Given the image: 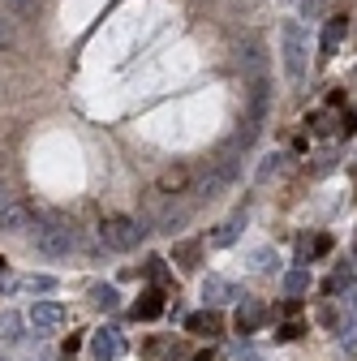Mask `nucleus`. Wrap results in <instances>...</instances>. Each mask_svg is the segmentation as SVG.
I'll return each mask as SVG.
<instances>
[{
  "instance_id": "obj_24",
  "label": "nucleus",
  "mask_w": 357,
  "mask_h": 361,
  "mask_svg": "<svg viewBox=\"0 0 357 361\" xmlns=\"http://www.w3.org/2000/svg\"><path fill=\"white\" fill-rule=\"evenodd\" d=\"M254 267H258V271H272V250H258V254H254Z\"/></svg>"
},
{
  "instance_id": "obj_29",
  "label": "nucleus",
  "mask_w": 357,
  "mask_h": 361,
  "mask_svg": "<svg viewBox=\"0 0 357 361\" xmlns=\"http://www.w3.org/2000/svg\"><path fill=\"white\" fill-rule=\"evenodd\" d=\"M353 258H357V250H353Z\"/></svg>"
},
{
  "instance_id": "obj_30",
  "label": "nucleus",
  "mask_w": 357,
  "mask_h": 361,
  "mask_svg": "<svg viewBox=\"0 0 357 361\" xmlns=\"http://www.w3.org/2000/svg\"><path fill=\"white\" fill-rule=\"evenodd\" d=\"M0 361H5V357H0Z\"/></svg>"
},
{
  "instance_id": "obj_2",
  "label": "nucleus",
  "mask_w": 357,
  "mask_h": 361,
  "mask_svg": "<svg viewBox=\"0 0 357 361\" xmlns=\"http://www.w3.org/2000/svg\"><path fill=\"white\" fill-rule=\"evenodd\" d=\"M280 56H284V78L301 82L305 78V30L297 22H284L280 30Z\"/></svg>"
},
{
  "instance_id": "obj_10",
  "label": "nucleus",
  "mask_w": 357,
  "mask_h": 361,
  "mask_svg": "<svg viewBox=\"0 0 357 361\" xmlns=\"http://www.w3.org/2000/svg\"><path fill=\"white\" fill-rule=\"evenodd\" d=\"M202 297H207L211 305H224L229 297H237V288H233L224 276H207V280H202Z\"/></svg>"
},
{
  "instance_id": "obj_20",
  "label": "nucleus",
  "mask_w": 357,
  "mask_h": 361,
  "mask_svg": "<svg viewBox=\"0 0 357 361\" xmlns=\"http://www.w3.org/2000/svg\"><path fill=\"white\" fill-rule=\"evenodd\" d=\"M305 125L315 129V133H332V116H327V112H315V116H310Z\"/></svg>"
},
{
  "instance_id": "obj_9",
  "label": "nucleus",
  "mask_w": 357,
  "mask_h": 361,
  "mask_svg": "<svg viewBox=\"0 0 357 361\" xmlns=\"http://www.w3.org/2000/svg\"><path fill=\"white\" fill-rule=\"evenodd\" d=\"M186 331H194V336H207V340H215V336H219V314H215V310L190 314V319H186Z\"/></svg>"
},
{
  "instance_id": "obj_16",
  "label": "nucleus",
  "mask_w": 357,
  "mask_h": 361,
  "mask_svg": "<svg viewBox=\"0 0 357 361\" xmlns=\"http://www.w3.org/2000/svg\"><path fill=\"white\" fill-rule=\"evenodd\" d=\"M353 284V267H336V276L327 280V293H340V288H349Z\"/></svg>"
},
{
  "instance_id": "obj_1",
  "label": "nucleus",
  "mask_w": 357,
  "mask_h": 361,
  "mask_svg": "<svg viewBox=\"0 0 357 361\" xmlns=\"http://www.w3.org/2000/svg\"><path fill=\"white\" fill-rule=\"evenodd\" d=\"M143 224L138 219H129V215H112V219H104L99 224V241L108 245V250H116V254H129L133 245L143 241Z\"/></svg>"
},
{
  "instance_id": "obj_3",
  "label": "nucleus",
  "mask_w": 357,
  "mask_h": 361,
  "mask_svg": "<svg viewBox=\"0 0 357 361\" xmlns=\"http://www.w3.org/2000/svg\"><path fill=\"white\" fill-rule=\"evenodd\" d=\"M30 245L43 258H65L73 250V228H69V224H61V219H48V224H39V228H35Z\"/></svg>"
},
{
  "instance_id": "obj_15",
  "label": "nucleus",
  "mask_w": 357,
  "mask_h": 361,
  "mask_svg": "<svg viewBox=\"0 0 357 361\" xmlns=\"http://www.w3.org/2000/svg\"><path fill=\"white\" fill-rule=\"evenodd\" d=\"M18 327H22V319H18L13 310H5V314H0V336H9V340H18V336H22Z\"/></svg>"
},
{
  "instance_id": "obj_13",
  "label": "nucleus",
  "mask_w": 357,
  "mask_h": 361,
  "mask_svg": "<svg viewBox=\"0 0 357 361\" xmlns=\"http://www.w3.org/2000/svg\"><path fill=\"white\" fill-rule=\"evenodd\" d=\"M198 250H202L198 241H181V245H172V258L181 262V271H194L198 267Z\"/></svg>"
},
{
  "instance_id": "obj_5",
  "label": "nucleus",
  "mask_w": 357,
  "mask_h": 361,
  "mask_svg": "<svg viewBox=\"0 0 357 361\" xmlns=\"http://www.w3.org/2000/svg\"><path fill=\"white\" fill-rule=\"evenodd\" d=\"M0 228L13 233V237L26 233V228H30V207H26V202H13V198L0 202Z\"/></svg>"
},
{
  "instance_id": "obj_22",
  "label": "nucleus",
  "mask_w": 357,
  "mask_h": 361,
  "mask_svg": "<svg viewBox=\"0 0 357 361\" xmlns=\"http://www.w3.org/2000/svg\"><path fill=\"white\" fill-rule=\"evenodd\" d=\"M280 168H284V155H272V159H267V164L258 168V176L267 180V176H272V172H280Z\"/></svg>"
},
{
  "instance_id": "obj_11",
  "label": "nucleus",
  "mask_w": 357,
  "mask_h": 361,
  "mask_svg": "<svg viewBox=\"0 0 357 361\" xmlns=\"http://www.w3.org/2000/svg\"><path fill=\"white\" fill-rule=\"evenodd\" d=\"M340 39H344V18H327L319 52H323V56H336V52H340Z\"/></svg>"
},
{
  "instance_id": "obj_8",
  "label": "nucleus",
  "mask_w": 357,
  "mask_h": 361,
  "mask_svg": "<svg viewBox=\"0 0 357 361\" xmlns=\"http://www.w3.org/2000/svg\"><path fill=\"white\" fill-rule=\"evenodd\" d=\"M262 319H267V310H262L258 301H241V305H237V331H241V336L258 331V327H262Z\"/></svg>"
},
{
  "instance_id": "obj_21",
  "label": "nucleus",
  "mask_w": 357,
  "mask_h": 361,
  "mask_svg": "<svg viewBox=\"0 0 357 361\" xmlns=\"http://www.w3.org/2000/svg\"><path fill=\"white\" fill-rule=\"evenodd\" d=\"M26 288H30V293H52L56 284H52L48 276H30V280H26Z\"/></svg>"
},
{
  "instance_id": "obj_28",
  "label": "nucleus",
  "mask_w": 357,
  "mask_h": 361,
  "mask_svg": "<svg viewBox=\"0 0 357 361\" xmlns=\"http://www.w3.org/2000/svg\"><path fill=\"white\" fill-rule=\"evenodd\" d=\"M0 202H9V190H5V185H0Z\"/></svg>"
},
{
  "instance_id": "obj_23",
  "label": "nucleus",
  "mask_w": 357,
  "mask_h": 361,
  "mask_svg": "<svg viewBox=\"0 0 357 361\" xmlns=\"http://www.w3.org/2000/svg\"><path fill=\"white\" fill-rule=\"evenodd\" d=\"M336 129L344 133V138H349V133L357 129V121H353V112H340V121H336Z\"/></svg>"
},
{
  "instance_id": "obj_4",
  "label": "nucleus",
  "mask_w": 357,
  "mask_h": 361,
  "mask_svg": "<svg viewBox=\"0 0 357 361\" xmlns=\"http://www.w3.org/2000/svg\"><path fill=\"white\" fill-rule=\"evenodd\" d=\"M91 353H95L99 361H116V357H125V336H121L116 327H104V331L91 336Z\"/></svg>"
},
{
  "instance_id": "obj_26",
  "label": "nucleus",
  "mask_w": 357,
  "mask_h": 361,
  "mask_svg": "<svg viewBox=\"0 0 357 361\" xmlns=\"http://www.w3.org/2000/svg\"><path fill=\"white\" fill-rule=\"evenodd\" d=\"M323 5H327V0H301V9H305V13H319Z\"/></svg>"
},
{
  "instance_id": "obj_17",
  "label": "nucleus",
  "mask_w": 357,
  "mask_h": 361,
  "mask_svg": "<svg viewBox=\"0 0 357 361\" xmlns=\"http://www.w3.org/2000/svg\"><path fill=\"white\" fill-rule=\"evenodd\" d=\"M305 288H310V276H305V271H293V276L284 280V293H289V297H297V293H305Z\"/></svg>"
},
{
  "instance_id": "obj_6",
  "label": "nucleus",
  "mask_w": 357,
  "mask_h": 361,
  "mask_svg": "<svg viewBox=\"0 0 357 361\" xmlns=\"http://www.w3.org/2000/svg\"><path fill=\"white\" fill-rule=\"evenodd\" d=\"M30 327H35V331H56V327H65V310L52 305V301H39V305L30 310Z\"/></svg>"
},
{
  "instance_id": "obj_14",
  "label": "nucleus",
  "mask_w": 357,
  "mask_h": 361,
  "mask_svg": "<svg viewBox=\"0 0 357 361\" xmlns=\"http://www.w3.org/2000/svg\"><path fill=\"white\" fill-rule=\"evenodd\" d=\"M237 233H241V215H237V219H229V224H219V228L211 233V245H233V241H237Z\"/></svg>"
},
{
  "instance_id": "obj_12",
  "label": "nucleus",
  "mask_w": 357,
  "mask_h": 361,
  "mask_svg": "<svg viewBox=\"0 0 357 361\" xmlns=\"http://www.w3.org/2000/svg\"><path fill=\"white\" fill-rule=\"evenodd\" d=\"M159 314H164V293L159 288L143 293V301L133 305V319H159Z\"/></svg>"
},
{
  "instance_id": "obj_27",
  "label": "nucleus",
  "mask_w": 357,
  "mask_h": 361,
  "mask_svg": "<svg viewBox=\"0 0 357 361\" xmlns=\"http://www.w3.org/2000/svg\"><path fill=\"white\" fill-rule=\"evenodd\" d=\"M194 361H219V353H215V348H202V353H198Z\"/></svg>"
},
{
  "instance_id": "obj_18",
  "label": "nucleus",
  "mask_w": 357,
  "mask_h": 361,
  "mask_svg": "<svg viewBox=\"0 0 357 361\" xmlns=\"http://www.w3.org/2000/svg\"><path fill=\"white\" fill-rule=\"evenodd\" d=\"M13 43H18V30H13V22H9V18H0V52H9Z\"/></svg>"
},
{
  "instance_id": "obj_7",
  "label": "nucleus",
  "mask_w": 357,
  "mask_h": 361,
  "mask_svg": "<svg viewBox=\"0 0 357 361\" xmlns=\"http://www.w3.org/2000/svg\"><path fill=\"white\" fill-rule=\"evenodd\" d=\"M190 180H194V172H190V168H168V172L155 180V194L176 198V194H186V190H190Z\"/></svg>"
},
{
  "instance_id": "obj_19",
  "label": "nucleus",
  "mask_w": 357,
  "mask_h": 361,
  "mask_svg": "<svg viewBox=\"0 0 357 361\" xmlns=\"http://www.w3.org/2000/svg\"><path fill=\"white\" fill-rule=\"evenodd\" d=\"M95 305H99V310H116V305H121L116 288H95Z\"/></svg>"
},
{
  "instance_id": "obj_25",
  "label": "nucleus",
  "mask_w": 357,
  "mask_h": 361,
  "mask_svg": "<svg viewBox=\"0 0 357 361\" xmlns=\"http://www.w3.org/2000/svg\"><path fill=\"white\" fill-rule=\"evenodd\" d=\"M35 0H9V13H30Z\"/></svg>"
}]
</instances>
